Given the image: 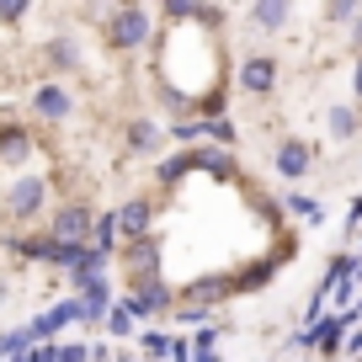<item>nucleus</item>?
Instances as JSON below:
<instances>
[{
    "mask_svg": "<svg viewBox=\"0 0 362 362\" xmlns=\"http://www.w3.org/2000/svg\"><path fill=\"white\" fill-rule=\"evenodd\" d=\"M117 224H123L128 235H144V224H149V208H144V203H128L123 214H117Z\"/></svg>",
    "mask_w": 362,
    "mask_h": 362,
    "instance_id": "nucleus-8",
    "label": "nucleus"
},
{
    "mask_svg": "<svg viewBox=\"0 0 362 362\" xmlns=\"http://www.w3.org/2000/svg\"><path fill=\"white\" fill-rule=\"evenodd\" d=\"M37 112H43V117H69V96L59 86H43V90H37Z\"/></svg>",
    "mask_w": 362,
    "mask_h": 362,
    "instance_id": "nucleus-7",
    "label": "nucleus"
},
{
    "mask_svg": "<svg viewBox=\"0 0 362 362\" xmlns=\"http://www.w3.org/2000/svg\"><path fill=\"white\" fill-rule=\"evenodd\" d=\"M346 224H351V229L362 224V197H357V203H351V218H346Z\"/></svg>",
    "mask_w": 362,
    "mask_h": 362,
    "instance_id": "nucleus-18",
    "label": "nucleus"
},
{
    "mask_svg": "<svg viewBox=\"0 0 362 362\" xmlns=\"http://www.w3.org/2000/svg\"><path fill=\"white\" fill-rule=\"evenodd\" d=\"M27 336H33V330H27ZM27 336L22 330H16V336H0V351H6V357H11V351H27Z\"/></svg>",
    "mask_w": 362,
    "mask_h": 362,
    "instance_id": "nucleus-17",
    "label": "nucleus"
},
{
    "mask_svg": "<svg viewBox=\"0 0 362 362\" xmlns=\"http://www.w3.org/2000/svg\"><path fill=\"white\" fill-rule=\"evenodd\" d=\"M160 304H165V293H139L134 298V315H155Z\"/></svg>",
    "mask_w": 362,
    "mask_h": 362,
    "instance_id": "nucleus-11",
    "label": "nucleus"
},
{
    "mask_svg": "<svg viewBox=\"0 0 362 362\" xmlns=\"http://www.w3.org/2000/svg\"><path fill=\"white\" fill-rule=\"evenodd\" d=\"M309 165H315V155H309L304 144H283L277 149V170H283V176H304Z\"/></svg>",
    "mask_w": 362,
    "mask_h": 362,
    "instance_id": "nucleus-5",
    "label": "nucleus"
},
{
    "mask_svg": "<svg viewBox=\"0 0 362 362\" xmlns=\"http://www.w3.org/2000/svg\"><path fill=\"white\" fill-rule=\"evenodd\" d=\"M165 6H170V16H197L203 11V0H165Z\"/></svg>",
    "mask_w": 362,
    "mask_h": 362,
    "instance_id": "nucleus-16",
    "label": "nucleus"
},
{
    "mask_svg": "<svg viewBox=\"0 0 362 362\" xmlns=\"http://www.w3.org/2000/svg\"><path fill=\"white\" fill-rule=\"evenodd\" d=\"M0 155H6V160H22L27 155V134H11V128H6V134H0Z\"/></svg>",
    "mask_w": 362,
    "mask_h": 362,
    "instance_id": "nucleus-10",
    "label": "nucleus"
},
{
    "mask_svg": "<svg viewBox=\"0 0 362 362\" xmlns=\"http://www.w3.org/2000/svg\"><path fill=\"white\" fill-rule=\"evenodd\" d=\"M351 86H357V96H362V64H357V75H351Z\"/></svg>",
    "mask_w": 362,
    "mask_h": 362,
    "instance_id": "nucleus-19",
    "label": "nucleus"
},
{
    "mask_svg": "<svg viewBox=\"0 0 362 362\" xmlns=\"http://www.w3.org/2000/svg\"><path fill=\"white\" fill-rule=\"evenodd\" d=\"M6 208H11L16 218H33L37 208H43V181H37V176H22V181L11 187V197H6Z\"/></svg>",
    "mask_w": 362,
    "mask_h": 362,
    "instance_id": "nucleus-2",
    "label": "nucleus"
},
{
    "mask_svg": "<svg viewBox=\"0 0 362 362\" xmlns=\"http://www.w3.org/2000/svg\"><path fill=\"white\" fill-rule=\"evenodd\" d=\"M288 208H293V214H304V218H320V203H315V197H288Z\"/></svg>",
    "mask_w": 362,
    "mask_h": 362,
    "instance_id": "nucleus-15",
    "label": "nucleus"
},
{
    "mask_svg": "<svg viewBox=\"0 0 362 362\" xmlns=\"http://www.w3.org/2000/svg\"><path fill=\"white\" fill-rule=\"evenodd\" d=\"M283 22H288V0H256V27L277 33Z\"/></svg>",
    "mask_w": 362,
    "mask_h": 362,
    "instance_id": "nucleus-6",
    "label": "nucleus"
},
{
    "mask_svg": "<svg viewBox=\"0 0 362 362\" xmlns=\"http://www.w3.org/2000/svg\"><path fill=\"white\" fill-rule=\"evenodd\" d=\"M155 139H160V128H155V123H134V144H139V149H149Z\"/></svg>",
    "mask_w": 362,
    "mask_h": 362,
    "instance_id": "nucleus-12",
    "label": "nucleus"
},
{
    "mask_svg": "<svg viewBox=\"0 0 362 362\" xmlns=\"http://www.w3.org/2000/svg\"><path fill=\"white\" fill-rule=\"evenodd\" d=\"M90 235V214L86 208H64V214L54 218V240H86Z\"/></svg>",
    "mask_w": 362,
    "mask_h": 362,
    "instance_id": "nucleus-4",
    "label": "nucleus"
},
{
    "mask_svg": "<svg viewBox=\"0 0 362 362\" xmlns=\"http://www.w3.org/2000/svg\"><path fill=\"white\" fill-rule=\"evenodd\" d=\"M112 235H117V218H102V224H96V245L112 250Z\"/></svg>",
    "mask_w": 362,
    "mask_h": 362,
    "instance_id": "nucleus-13",
    "label": "nucleus"
},
{
    "mask_svg": "<svg viewBox=\"0 0 362 362\" xmlns=\"http://www.w3.org/2000/svg\"><path fill=\"white\" fill-rule=\"evenodd\" d=\"M27 6H33V0H0V22H16Z\"/></svg>",
    "mask_w": 362,
    "mask_h": 362,
    "instance_id": "nucleus-14",
    "label": "nucleus"
},
{
    "mask_svg": "<svg viewBox=\"0 0 362 362\" xmlns=\"http://www.w3.org/2000/svg\"><path fill=\"white\" fill-rule=\"evenodd\" d=\"M330 134L351 139V134H357V112H351V107H336V112H330Z\"/></svg>",
    "mask_w": 362,
    "mask_h": 362,
    "instance_id": "nucleus-9",
    "label": "nucleus"
},
{
    "mask_svg": "<svg viewBox=\"0 0 362 362\" xmlns=\"http://www.w3.org/2000/svg\"><path fill=\"white\" fill-rule=\"evenodd\" d=\"M272 80H277V64H272V59H245V69H240V86L245 90H272Z\"/></svg>",
    "mask_w": 362,
    "mask_h": 362,
    "instance_id": "nucleus-3",
    "label": "nucleus"
},
{
    "mask_svg": "<svg viewBox=\"0 0 362 362\" xmlns=\"http://www.w3.org/2000/svg\"><path fill=\"white\" fill-rule=\"evenodd\" d=\"M107 33H112L117 48H139V43L149 37V16L139 11V6H123V11L112 16V27H107Z\"/></svg>",
    "mask_w": 362,
    "mask_h": 362,
    "instance_id": "nucleus-1",
    "label": "nucleus"
}]
</instances>
